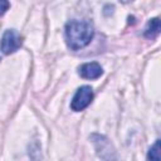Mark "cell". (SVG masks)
I'll list each match as a JSON object with an SVG mask.
<instances>
[{"label": "cell", "mask_w": 161, "mask_h": 161, "mask_svg": "<svg viewBox=\"0 0 161 161\" xmlns=\"http://www.w3.org/2000/svg\"><path fill=\"white\" fill-rule=\"evenodd\" d=\"M64 34L68 48L72 50H79L91 43L94 35V29L91 21L70 20L65 24Z\"/></svg>", "instance_id": "6da1fadb"}, {"label": "cell", "mask_w": 161, "mask_h": 161, "mask_svg": "<svg viewBox=\"0 0 161 161\" xmlns=\"http://www.w3.org/2000/svg\"><path fill=\"white\" fill-rule=\"evenodd\" d=\"M93 99V89L89 86H82L77 89L75 94L72 98L70 108L74 112H80L87 108Z\"/></svg>", "instance_id": "7a4b0ae2"}, {"label": "cell", "mask_w": 161, "mask_h": 161, "mask_svg": "<svg viewBox=\"0 0 161 161\" xmlns=\"http://www.w3.org/2000/svg\"><path fill=\"white\" fill-rule=\"evenodd\" d=\"M92 138V142L96 147V151L98 153V156L103 160H112V158H116V153H114V148L111 143V141L104 137V136H101V135H92L91 136Z\"/></svg>", "instance_id": "3957f363"}, {"label": "cell", "mask_w": 161, "mask_h": 161, "mask_svg": "<svg viewBox=\"0 0 161 161\" xmlns=\"http://www.w3.org/2000/svg\"><path fill=\"white\" fill-rule=\"evenodd\" d=\"M20 47H21L20 34L14 29L5 30V33L3 34V38L0 40V48H1L3 53L4 54H11V53L16 52Z\"/></svg>", "instance_id": "277c9868"}, {"label": "cell", "mask_w": 161, "mask_h": 161, "mask_svg": "<svg viewBox=\"0 0 161 161\" xmlns=\"http://www.w3.org/2000/svg\"><path fill=\"white\" fill-rule=\"evenodd\" d=\"M78 74L84 79H97L103 74V69L97 62H91L82 64L78 68Z\"/></svg>", "instance_id": "5b68a950"}, {"label": "cell", "mask_w": 161, "mask_h": 161, "mask_svg": "<svg viewBox=\"0 0 161 161\" xmlns=\"http://www.w3.org/2000/svg\"><path fill=\"white\" fill-rule=\"evenodd\" d=\"M158 34H160V19L158 18L150 19L147 25H146V28H145L143 35L147 39H155Z\"/></svg>", "instance_id": "8992f818"}, {"label": "cell", "mask_w": 161, "mask_h": 161, "mask_svg": "<svg viewBox=\"0 0 161 161\" xmlns=\"http://www.w3.org/2000/svg\"><path fill=\"white\" fill-rule=\"evenodd\" d=\"M147 160H153V161H160L161 155H160V140H156L153 146H151L148 153H147Z\"/></svg>", "instance_id": "52a82bcc"}, {"label": "cell", "mask_w": 161, "mask_h": 161, "mask_svg": "<svg viewBox=\"0 0 161 161\" xmlns=\"http://www.w3.org/2000/svg\"><path fill=\"white\" fill-rule=\"evenodd\" d=\"M10 8L9 0H0V16H3Z\"/></svg>", "instance_id": "ba28073f"}, {"label": "cell", "mask_w": 161, "mask_h": 161, "mask_svg": "<svg viewBox=\"0 0 161 161\" xmlns=\"http://www.w3.org/2000/svg\"><path fill=\"white\" fill-rule=\"evenodd\" d=\"M122 4H128V3H131V1H133V0H119Z\"/></svg>", "instance_id": "9c48e42d"}]
</instances>
